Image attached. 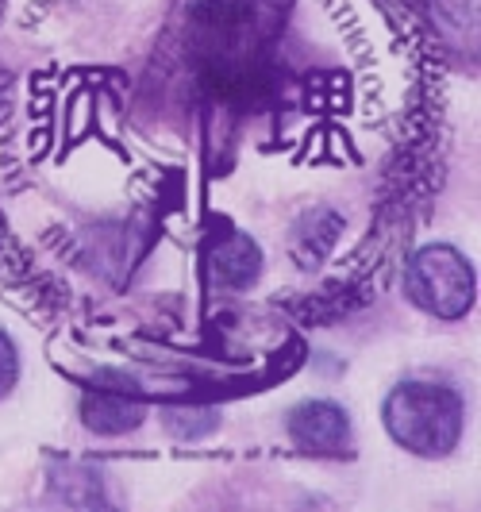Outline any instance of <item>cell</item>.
Returning <instances> with one entry per match:
<instances>
[{"mask_svg": "<svg viewBox=\"0 0 481 512\" xmlns=\"http://www.w3.org/2000/svg\"><path fill=\"white\" fill-rule=\"evenodd\" d=\"M289 436L301 451L339 455L351 443V420L331 401H308V405L289 412Z\"/></svg>", "mask_w": 481, "mask_h": 512, "instance_id": "obj_3", "label": "cell"}, {"mask_svg": "<svg viewBox=\"0 0 481 512\" xmlns=\"http://www.w3.org/2000/svg\"><path fill=\"white\" fill-rule=\"evenodd\" d=\"M212 270H216V278L224 285L243 289V285H251L254 278H258V270H262V251L254 247L247 235L228 231V235L216 243V251H212Z\"/></svg>", "mask_w": 481, "mask_h": 512, "instance_id": "obj_5", "label": "cell"}, {"mask_svg": "<svg viewBox=\"0 0 481 512\" xmlns=\"http://www.w3.org/2000/svg\"><path fill=\"white\" fill-rule=\"evenodd\" d=\"M147 416V405L139 397H127V393H93L85 405H81V420L89 432L97 436H124V432H135Z\"/></svg>", "mask_w": 481, "mask_h": 512, "instance_id": "obj_4", "label": "cell"}, {"mask_svg": "<svg viewBox=\"0 0 481 512\" xmlns=\"http://www.w3.org/2000/svg\"><path fill=\"white\" fill-rule=\"evenodd\" d=\"M466 405L455 389L435 382H405L397 385L385 401V428L405 451L439 459L451 455L462 439Z\"/></svg>", "mask_w": 481, "mask_h": 512, "instance_id": "obj_1", "label": "cell"}, {"mask_svg": "<svg viewBox=\"0 0 481 512\" xmlns=\"http://www.w3.org/2000/svg\"><path fill=\"white\" fill-rule=\"evenodd\" d=\"M405 289L412 305L439 316V320H458L474 308V266L458 255L455 247H424L408 262Z\"/></svg>", "mask_w": 481, "mask_h": 512, "instance_id": "obj_2", "label": "cell"}, {"mask_svg": "<svg viewBox=\"0 0 481 512\" xmlns=\"http://www.w3.org/2000/svg\"><path fill=\"white\" fill-rule=\"evenodd\" d=\"M20 382V355H16V343L0 332V401L16 389Z\"/></svg>", "mask_w": 481, "mask_h": 512, "instance_id": "obj_6", "label": "cell"}]
</instances>
